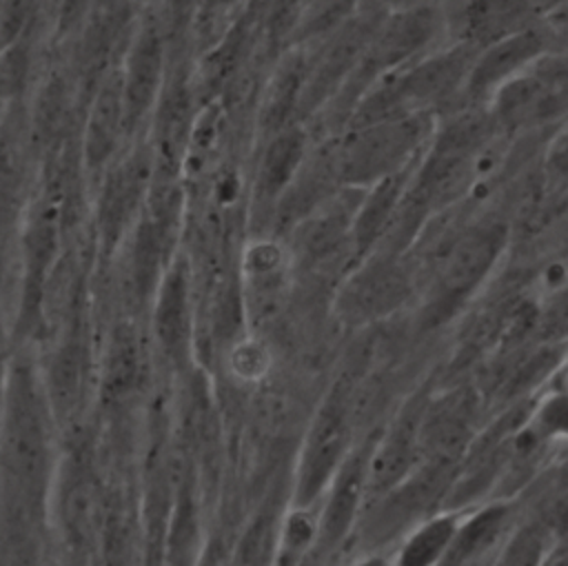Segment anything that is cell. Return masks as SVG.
Instances as JSON below:
<instances>
[{
  "label": "cell",
  "instance_id": "1",
  "mask_svg": "<svg viewBox=\"0 0 568 566\" xmlns=\"http://www.w3.org/2000/svg\"><path fill=\"white\" fill-rule=\"evenodd\" d=\"M2 455V464L11 477V491L31 502V493L40 486L47 464L44 426L31 393H13L4 426Z\"/></svg>",
  "mask_w": 568,
  "mask_h": 566
},
{
  "label": "cell",
  "instance_id": "2",
  "mask_svg": "<svg viewBox=\"0 0 568 566\" xmlns=\"http://www.w3.org/2000/svg\"><path fill=\"white\" fill-rule=\"evenodd\" d=\"M346 442V426L344 417L337 408H324L311 431L308 439L300 459V475H297V495L300 502L315 499L328 482H333L335 473L342 466V453Z\"/></svg>",
  "mask_w": 568,
  "mask_h": 566
},
{
  "label": "cell",
  "instance_id": "3",
  "mask_svg": "<svg viewBox=\"0 0 568 566\" xmlns=\"http://www.w3.org/2000/svg\"><path fill=\"white\" fill-rule=\"evenodd\" d=\"M364 488H366V462H362L359 457L344 459L339 471L333 477V486H331L324 513L317 522L320 539L335 544L348 533L357 515V506L364 495Z\"/></svg>",
  "mask_w": 568,
  "mask_h": 566
},
{
  "label": "cell",
  "instance_id": "4",
  "mask_svg": "<svg viewBox=\"0 0 568 566\" xmlns=\"http://www.w3.org/2000/svg\"><path fill=\"white\" fill-rule=\"evenodd\" d=\"M508 522V506L497 502L488 504L473 515L459 519L450 546L439 566H468L493 548Z\"/></svg>",
  "mask_w": 568,
  "mask_h": 566
},
{
  "label": "cell",
  "instance_id": "5",
  "mask_svg": "<svg viewBox=\"0 0 568 566\" xmlns=\"http://www.w3.org/2000/svg\"><path fill=\"white\" fill-rule=\"evenodd\" d=\"M162 67V47L160 38L153 31L140 33L135 47L131 49L129 58V69H126V80H124V100H122V111L126 118H140L149 100L158 87V75Z\"/></svg>",
  "mask_w": 568,
  "mask_h": 566
},
{
  "label": "cell",
  "instance_id": "6",
  "mask_svg": "<svg viewBox=\"0 0 568 566\" xmlns=\"http://www.w3.org/2000/svg\"><path fill=\"white\" fill-rule=\"evenodd\" d=\"M146 178H149V162L140 153L126 160L109 178L102 191V224L106 233L118 231L126 222L131 209H135V202L144 191Z\"/></svg>",
  "mask_w": 568,
  "mask_h": 566
},
{
  "label": "cell",
  "instance_id": "7",
  "mask_svg": "<svg viewBox=\"0 0 568 566\" xmlns=\"http://www.w3.org/2000/svg\"><path fill=\"white\" fill-rule=\"evenodd\" d=\"M459 519L462 517L457 515H435L417 526L404 542L397 555V566H439Z\"/></svg>",
  "mask_w": 568,
  "mask_h": 566
},
{
  "label": "cell",
  "instance_id": "8",
  "mask_svg": "<svg viewBox=\"0 0 568 566\" xmlns=\"http://www.w3.org/2000/svg\"><path fill=\"white\" fill-rule=\"evenodd\" d=\"M302 158V138L297 131H282L266 149L260 171L257 191L262 198H275L284 191Z\"/></svg>",
  "mask_w": 568,
  "mask_h": 566
},
{
  "label": "cell",
  "instance_id": "9",
  "mask_svg": "<svg viewBox=\"0 0 568 566\" xmlns=\"http://www.w3.org/2000/svg\"><path fill=\"white\" fill-rule=\"evenodd\" d=\"M158 329L164 342L171 346H178L184 342L186 333V291H184V280L180 273H173L164 291L160 295L158 304Z\"/></svg>",
  "mask_w": 568,
  "mask_h": 566
},
{
  "label": "cell",
  "instance_id": "10",
  "mask_svg": "<svg viewBox=\"0 0 568 566\" xmlns=\"http://www.w3.org/2000/svg\"><path fill=\"white\" fill-rule=\"evenodd\" d=\"M535 426L548 437L568 439V386L552 391L537 408Z\"/></svg>",
  "mask_w": 568,
  "mask_h": 566
},
{
  "label": "cell",
  "instance_id": "11",
  "mask_svg": "<svg viewBox=\"0 0 568 566\" xmlns=\"http://www.w3.org/2000/svg\"><path fill=\"white\" fill-rule=\"evenodd\" d=\"M544 546L532 530H519L501 550L497 566H539Z\"/></svg>",
  "mask_w": 568,
  "mask_h": 566
},
{
  "label": "cell",
  "instance_id": "12",
  "mask_svg": "<svg viewBox=\"0 0 568 566\" xmlns=\"http://www.w3.org/2000/svg\"><path fill=\"white\" fill-rule=\"evenodd\" d=\"M67 517L78 535H91L95 526V495L89 484H78L69 493Z\"/></svg>",
  "mask_w": 568,
  "mask_h": 566
},
{
  "label": "cell",
  "instance_id": "13",
  "mask_svg": "<svg viewBox=\"0 0 568 566\" xmlns=\"http://www.w3.org/2000/svg\"><path fill=\"white\" fill-rule=\"evenodd\" d=\"M355 566H388L382 557H368V559H362V562H357Z\"/></svg>",
  "mask_w": 568,
  "mask_h": 566
}]
</instances>
